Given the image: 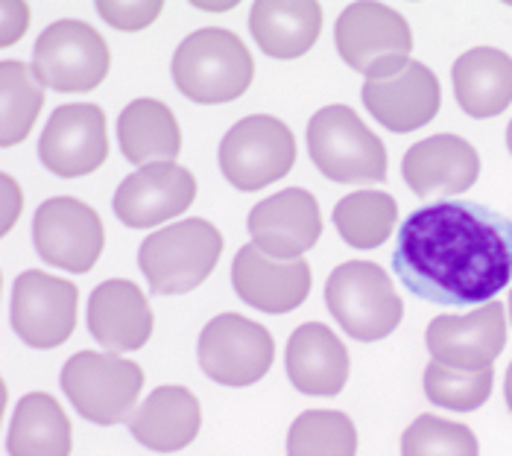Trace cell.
<instances>
[{
  "label": "cell",
  "instance_id": "25",
  "mask_svg": "<svg viewBox=\"0 0 512 456\" xmlns=\"http://www.w3.org/2000/svg\"><path fill=\"white\" fill-rule=\"evenodd\" d=\"M118 141L123 155L138 167L170 164L182 152V129L170 106L141 97L120 112Z\"/></svg>",
  "mask_w": 512,
  "mask_h": 456
},
{
  "label": "cell",
  "instance_id": "28",
  "mask_svg": "<svg viewBox=\"0 0 512 456\" xmlns=\"http://www.w3.org/2000/svg\"><path fill=\"white\" fill-rule=\"evenodd\" d=\"M0 106V144L15 147L30 135L44 109V82L30 65L9 59L0 65Z\"/></svg>",
  "mask_w": 512,
  "mask_h": 456
},
{
  "label": "cell",
  "instance_id": "21",
  "mask_svg": "<svg viewBox=\"0 0 512 456\" xmlns=\"http://www.w3.org/2000/svg\"><path fill=\"white\" fill-rule=\"evenodd\" d=\"M284 363L290 383L302 395H316V398L340 395L352 372L343 340L319 322H305L290 334Z\"/></svg>",
  "mask_w": 512,
  "mask_h": 456
},
{
  "label": "cell",
  "instance_id": "7",
  "mask_svg": "<svg viewBox=\"0 0 512 456\" xmlns=\"http://www.w3.org/2000/svg\"><path fill=\"white\" fill-rule=\"evenodd\" d=\"M59 383L79 416L112 427L135 410L144 389V369L126 357L79 351L65 363Z\"/></svg>",
  "mask_w": 512,
  "mask_h": 456
},
{
  "label": "cell",
  "instance_id": "20",
  "mask_svg": "<svg viewBox=\"0 0 512 456\" xmlns=\"http://www.w3.org/2000/svg\"><path fill=\"white\" fill-rule=\"evenodd\" d=\"M401 173L416 196H457L480 176V155L460 135H431L404 152Z\"/></svg>",
  "mask_w": 512,
  "mask_h": 456
},
{
  "label": "cell",
  "instance_id": "5",
  "mask_svg": "<svg viewBox=\"0 0 512 456\" xmlns=\"http://www.w3.org/2000/svg\"><path fill=\"white\" fill-rule=\"evenodd\" d=\"M308 150L331 182L360 185L387 179V147L349 106H325L308 123Z\"/></svg>",
  "mask_w": 512,
  "mask_h": 456
},
{
  "label": "cell",
  "instance_id": "24",
  "mask_svg": "<svg viewBox=\"0 0 512 456\" xmlns=\"http://www.w3.org/2000/svg\"><path fill=\"white\" fill-rule=\"evenodd\" d=\"M249 30L270 59H299L322 33V6L316 0H258Z\"/></svg>",
  "mask_w": 512,
  "mask_h": 456
},
{
  "label": "cell",
  "instance_id": "33",
  "mask_svg": "<svg viewBox=\"0 0 512 456\" xmlns=\"http://www.w3.org/2000/svg\"><path fill=\"white\" fill-rule=\"evenodd\" d=\"M27 3H3V44H12L15 38L24 36L27 30Z\"/></svg>",
  "mask_w": 512,
  "mask_h": 456
},
{
  "label": "cell",
  "instance_id": "34",
  "mask_svg": "<svg viewBox=\"0 0 512 456\" xmlns=\"http://www.w3.org/2000/svg\"><path fill=\"white\" fill-rule=\"evenodd\" d=\"M0 182H3V231H9L15 226V217L24 208V196H21V188L9 176H3Z\"/></svg>",
  "mask_w": 512,
  "mask_h": 456
},
{
  "label": "cell",
  "instance_id": "1",
  "mask_svg": "<svg viewBox=\"0 0 512 456\" xmlns=\"http://www.w3.org/2000/svg\"><path fill=\"white\" fill-rule=\"evenodd\" d=\"M393 269L422 302L489 304L510 287L512 220L466 199L425 205L398 228Z\"/></svg>",
  "mask_w": 512,
  "mask_h": 456
},
{
  "label": "cell",
  "instance_id": "35",
  "mask_svg": "<svg viewBox=\"0 0 512 456\" xmlns=\"http://www.w3.org/2000/svg\"><path fill=\"white\" fill-rule=\"evenodd\" d=\"M504 398H507V407L512 413V363L507 366V380H504Z\"/></svg>",
  "mask_w": 512,
  "mask_h": 456
},
{
  "label": "cell",
  "instance_id": "2",
  "mask_svg": "<svg viewBox=\"0 0 512 456\" xmlns=\"http://www.w3.org/2000/svg\"><path fill=\"white\" fill-rule=\"evenodd\" d=\"M255 79V62L246 44L232 30L205 27L185 38L173 56L176 88L205 106L232 103L249 91Z\"/></svg>",
  "mask_w": 512,
  "mask_h": 456
},
{
  "label": "cell",
  "instance_id": "8",
  "mask_svg": "<svg viewBox=\"0 0 512 456\" xmlns=\"http://www.w3.org/2000/svg\"><path fill=\"white\" fill-rule=\"evenodd\" d=\"M296 164V138L290 126L270 114L237 120L220 141V170L237 190L255 193L284 179Z\"/></svg>",
  "mask_w": 512,
  "mask_h": 456
},
{
  "label": "cell",
  "instance_id": "13",
  "mask_svg": "<svg viewBox=\"0 0 512 456\" xmlns=\"http://www.w3.org/2000/svg\"><path fill=\"white\" fill-rule=\"evenodd\" d=\"M41 164L62 179H79L109 158L106 112L94 103H68L50 114L39 141Z\"/></svg>",
  "mask_w": 512,
  "mask_h": 456
},
{
  "label": "cell",
  "instance_id": "37",
  "mask_svg": "<svg viewBox=\"0 0 512 456\" xmlns=\"http://www.w3.org/2000/svg\"><path fill=\"white\" fill-rule=\"evenodd\" d=\"M510 322H512V287H510Z\"/></svg>",
  "mask_w": 512,
  "mask_h": 456
},
{
  "label": "cell",
  "instance_id": "14",
  "mask_svg": "<svg viewBox=\"0 0 512 456\" xmlns=\"http://www.w3.org/2000/svg\"><path fill=\"white\" fill-rule=\"evenodd\" d=\"M425 345L445 366L469 372L489 369L507 345V307L489 302L463 316H436L425 331Z\"/></svg>",
  "mask_w": 512,
  "mask_h": 456
},
{
  "label": "cell",
  "instance_id": "18",
  "mask_svg": "<svg viewBox=\"0 0 512 456\" xmlns=\"http://www.w3.org/2000/svg\"><path fill=\"white\" fill-rule=\"evenodd\" d=\"M232 284L237 296L261 313H290L311 293V266L299 261H278L246 243L235 255Z\"/></svg>",
  "mask_w": 512,
  "mask_h": 456
},
{
  "label": "cell",
  "instance_id": "32",
  "mask_svg": "<svg viewBox=\"0 0 512 456\" xmlns=\"http://www.w3.org/2000/svg\"><path fill=\"white\" fill-rule=\"evenodd\" d=\"M164 3L161 0H144V3H118V0H100L97 12L103 15V21H109L112 27H118L123 33H138L147 30L158 15H161Z\"/></svg>",
  "mask_w": 512,
  "mask_h": 456
},
{
  "label": "cell",
  "instance_id": "23",
  "mask_svg": "<svg viewBox=\"0 0 512 456\" xmlns=\"http://www.w3.org/2000/svg\"><path fill=\"white\" fill-rule=\"evenodd\" d=\"M454 97L460 109L474 117H498L512 103V56L498 47H472L466 50L454 68Z\"/></svg>",
  "mask_w": 512,
  "mask_h": 456
},
{
  "label": "cell",
  "instance_id": "4",
  "mask_svg": "<svg viewBox=\"0 0 512 456\" xmlns=\"http://www.w3.org/2000/svg\"><path fill=\"white\" fill-rule=\"evenodd\" d=\"M223 255V234L208 220H182L158 228L141 243L138 264L156 296H182L197 290Z\"/></svg>",
  "mask_w": 512,
  "mask_h": 456
},
{
  "label": "cell",
  "instance_id": "22",
  "mask_svg": "<svg viewBox=\"0 0 512 456\" xmlns=\"http://www.w3.org/2000/svg\"><path fill=\"white\" fill-rule=\"evenodd\" d=\"M202 407L185 386H158L129 418V433L156 454H176L199 436Z\"/></svg>",
  "mask_w": 512,
  "mask_h": 456
},
{
  "label": "cell",
  "instance_id": "6",
  "mask_svg": "<svg viewBox=\"0 0 512 456\" xmlns=\"http://www.w3.org/2000/svg\"><path fill=\"white\" fill-rule=\"evenodd\" d=\"M337 50L366 79H384L410 65L413 33L401 12L384 3H352L337 18Z\"/></svg>",
  "mask_w": 512,
  "mask_h": 456
},
{
  "label": "cell",
  "instance_id": "29",
  "mask_svg": "<svg viewBox=\"0 0 512 456\" xmlns=\"http://www.w3.org/2000/svg\"><path fill=\"white\" fill-rule=\"evenodd\" d=\"M355 421L340 410H308L290 424L287 456H355Z\"/></svg>",
  "mask_w": 512,
  "mask_h": 456
},
{
  "label": "cell",
  "instance_id": "36",
  "mask_svg": "<svg viewBox=\"0 0 512 456\" xmlns=\"http://www.w3.org/2000/svg\"><path fill=\"white\" fill-rule=\"evenodd\" d=\"M507 147H510V155H512V120H510V126H507Z\"/></svg>",
  "mask_w": 512,
  "mask_h": 456
},
{
  "label": "cell",
  "instance_id": "11",
  "mask_svg": "<svg viewBox=\"0 0 512 456\" xmlns=\"http://www.w3.org/2000/svg\"><path fill=\"white\" fill-rule=\"evenodd\" d=\"M33 240L41 261L65 272H91L103 255L106 228L100 214L74 196L41 202L33 217Z\"/></svg>",
  "mask_w": 512,
  "mask_h": 456
},
{
  "label": "cell",
  "instance_id": "10",
  "mask_svg": "<svg viewBox=\"0 0 512 456\" xmlns=\"http://www.w3.org/2000/svg\"><path fill=\"white\" fill-rule=\"evenodd\" d=\"M199 369L223 386H252L273 369L276 360V340L273 334L240 316V313H220L214 316L199 334Z\"/></svg>",
  "mask_w": 512,
  "mask_h": 456
},
{
  "label": "cell",
  "instance_id": "16",
  "mask_svg": "<svg viewBox=\"0 0 512 456\" xmlns=\"http://www.w3.org/2000/svg\"><path fill=\"white\" fill-rule=\"evenodd\" d=\"M197 199V179L191 170L170 164H150L120 182L115 214L123 226L153 228L185 214Z\"/></svg>",
  "mask_w": 512,
  "mask_h": 456
},
{
  "label": "cell",
  "instance_id": "9",
  "mask_svg": "<svg viewBox=\"0 0 512 456\" xmlns=\"http://www.w3.org/2000/svg\"><path fill=\"white\" fill-rule=\"evenodd\" d=\"M112 68L106 38L85 21H56L36 41L33 71L41 82L62 94H82L97 88Z\"/></svg>",
  "mask_w": 512,
  "mask_h": 456
},
{
  "label": "cell",
  "instance_id": "3",
  "mask_svg": "<svg viewBox=\"0 0 512 456\" xmlns=\"http://www.w3.org/2000/svg\"><path fill=\"white\" fill-rule=\"evenodd\" d=\"M325 304L337 325L360 342L387 340L404 316L387 269L369 261L340 264L325 284Z\"/></svg>",
  "mask_w": 512,
  "mask_h": 456
},
{
  "label": "cell",
  "instance_id": "27",
  "mask_svg": "<svg viewBox=\"0 0 512 456\" xmlns=\"http://www.w3.org/2000/svg\"><path fill=\"white\" fill-rule=\"evenodd\" d=\"M398 223V202L384 190H357L337 202L334 226L355 249H378Z\"/></svg>",
  "mask_w": 512,
  "mask_h": 456
},
{
  "label": "cell",
  "instance_id": "19",
  "mask_svg": "<svg viewBox=\"0 0 512 456\" xmlns=\"http://www.w3.org/2000/svg\"><path fill=\"white\" fill-rule=\"evenodd\" d=\"M156 328L153 307L141 287L112 278L94 287L88 299V331L109 354H126L147 345Z\"/></svg>",
  "mask_w": 512,
  "mask_h": 456
},
{
  "label": "cell",
  "instance_id": "30",
  "mask_svg": "<svg viewBox=\"0 0 512 456\" xmlns=\"http://www.w3.org/2000/svg\"><path fill=\"white\" fill-rule=\"evenodd\" d=\"M495 386V369H454L439 360H431L425 369V395L428 401L451 410V413H474L480 410Z\"/></svg>",
  "mask_w": 512,
  "mask_h": 456
},
{
  "label": "cell",
  "instance_id": "15",
  "mask_svg": "<svg viewBox=\"0 0 512 456\" xmlns=\"http://www.w3.org/2000/svg\"><path fill=\"white\" fill-rule=\"evenodd\" d=\"M252 243L278 261H299L322 237V214L314 193L287 188L258 202L249 214Z\"/></svg>",
  "mask_w": 512,
  "mask_h": 456
},
{
  "label": "cell",
  "instance_id": "17",
  "mask_svg": "<svg viewBox=\"0 0 512 456\" xmlns=\"http://www.w3.org/2000/svg\"><path fill=\"white\" fill-rule=\"evenodd\" d=\"M360 94L369 114L398 135L428 126L442 106L439 79L422 62H410L404 71L384 79H366Z\"/></svg>",
  "mask_w": 512,
  "mask_h": 456
},
{
  "label": "cell",
  "instance_id": "31",
  "mask_svg": "<svg viewBox=\"0 0 512 456\" xmlns=\"http://www.w3.org/2000/svg\"><path fill=\"white\" fill-rule=\"evenodd\" d=\"M401 456H480V445L472 427L425 413L404 430Z\"/></svg>",
  "mask_w": 512,
  "mask_h": 456
},
{
  "label": "cell",
  "instance_id": "26",
  "mask_svg": "<svg viewBox=\"0 0 512 456\" xmlns=\"http://www.w3.org/2000/svg\"><path fill=\"white\" fill-rule=\"evenodd\" d=\"M74 451V430L65 407L47 395L30 392L18 401L12 424L6 433V454L9 456H71Z\"/></svg>",
  "mask_w": 512,
  "mask_h": 456
},
{
  "label": "cell",
  "instance_id": "12",
  "mask_svg": "<svg viewBox=\"0 0 512 456\" xmlns=\"http://www.w3.org/2000/svg\"><path fill=\"white\" fill-rule=\"evenodd\" d=\"M77 284L27 269L12 287V328L33 348H56L77 328Z\"/></svg>",
  "mask_w": 512,
  "mask_h": 456
}]
</instances>
